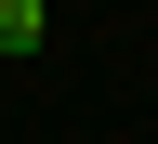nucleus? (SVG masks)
<instances>
[{"instance_id": "obj_1", "label": "nucleus", "mask_w": 158, "mask_h": 144, "mask_svg": "<svg viewBox=\"0 0 158 144\" xmlns=\"http://www.w3.org/2000/svg\"><path fill=\"white\" fill-rule=\"evenodd\" d=\"M40 39H53V13L40 0H0V53H40Z\"/></svg>"}]
</instances>
